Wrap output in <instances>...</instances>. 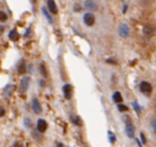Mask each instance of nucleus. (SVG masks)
<instances>
[{
    "instance_id": "f257e3e1",
    "label": "nucleus",
    "mask_w": 156,
    "mask_h": 147,
    "mask_svg": "<svg viewBox=\"0 0 156 147\" xmlns=\"http://www.w3.org/2000/svg\"><path fill=\"white\" fill-rule=\"evenodd\" d=\"M139 89H140L141 92L145 93V95H150L152 92V85L149 82L143 81L139 84Z\"/></svg>"
},
{
    "instance_id": "f03ea898",
    "label": "nucleus",
    "mask_w": 156,
    "mask_h": 147,
    "mask_svg": "<svg viewBox=\"0 0 156 147\" xmlns=\"http://www.w3.org/2000/svg\"><path fill=\"white\" fill-rule=\"evenodd\" d=\"M83 22L87 26H93L94 23H95V16L93 15V13L91 12H87V13L83 15Z\"/></svg>"
},
{
    "instance_id": "7ed1b4c3",
    "label": "nucleus",
    "mask_w": 156,
    "mask_h": 147,
    "mask_svg": "<svg viewBox=\"0 0 156 147\" xmlns=\"http://www.w3.org/2000/svg\"><path fill=\"white\" fill-rule=\"evenodd\" d=\"M29 84H30V77L29 76H24L20 81V90L22 92H26L27 89L29 87Z\"/></svg>"
},
{
    "instance_id": "20e7f679",
    "label": "nucleus",
    "mask_w": 156,
    "mask_h": 147,
    "mask_svg": "<svg viewBox=\"0 0 156 147\" xmlns=\"http://www.w3.org/2000/svg\"><path fill=\"white\" fill-rule=\"evenodd\" d=\"M83 6H85V9L89 10V11H96L98 10V5L94 0H86Z\"/></svg>"
},
{
    "instance_id": "39448f33",
    "label": "nucleus",
    "mask_w": 156,
    "mask_h": 147,
    "mask_svg": "<svg viewBox=\"0 0 156 147\" xmlns=\"http://www.w3.org/2000/svg\"><path fill=\"white\" fill-rule=\"evenodd\" d=\"M119 33L122 38H127L129 35V27L126 24H121L119 27Z\"/></svg>"
},
{
    "instance_id": "423d86ee",
    "label": "nucleus",
    "mask_w": 156,
    "mask_h": 147,
    "mask_svg": "<svg viewBox=\"0 0 156 147\" xmlns=\"http://www.w3.org/2000/svg\"><path fill=\"white\" fill-rule=\"evenodd\" d=\"M154 33H155V29H154L153 26H151V25H147V26L143 27V35H144L145 37L151 38L154 36Z\"/></svg>"
},
{
    "instance_id": "0eeeda50",
    "label": "nucleus",
    "mask_w": 156,
    "mask_h": 147,
    "mask_svg": "<svg viewBox=\"0 0 156 147\" xmlns=\"http://www.w3.org/2000/svg\"><path fill=\"white\" fill-rule=\"evenodd\" d=\"M32 111L35 114H41L42 113V105L40 103V101L37 99H33L32 100Z\"/></svg>"
},
{
    "instance_id": "6e6552de",
    "label": "nucleus",
    "mask_w": 156,
    "mask_h": 147,
    "mask_svg": "<svg viewBox=\"0 0 156 147\" xmlns=\"http://www.w3.org/2000/svg\"><path fill=\"white\" fill-rule=\"evenodd\" d=\"M37 131L41 132V133L45 132L46 129H47V123L42 118L39 119V120H37Z\"/></svg>"
},
{
    "instance_id": "1a4fd4ad",
    "label": "nucleus",
    "mask_w": 156,
    "mask_h": 147,
    "mask_svg": "<svg viewBox=\"0 0 156 147\" xmlns=\"http://www.w3.org/2000/svg\"><path fill=\"white\" fill-rule=\"evenodd\" d=\"M125 131H126V134H127L128 138H135V127H134V125H133L132 123H126Z\"/></svg>"
},
{
    "instance_id": "9d476101",
    "label": "nucleus",
    "mask_w": 156,
    "mask_h": 147,
    "mask_svg": "<svg viewBox=\"0 0 156 147\" xmlns=\"http://www.w3.org/2000/svg\"><path fill=\"white\" fill-rule=\"evenodd\" d=\"M63 93H64L65 99L69 100L72 98V85L71 84H65L63 86Z\"/></svg>"
},
{
    "instance_id": "9b49d317",
    "label": "nucleus",
    "mask_w": 156,
    "mask_h": 147,
    "mask_svg": "<svg viewBox=\"0 0 156 147\" xmlns=\"http://www.w3.org/2000/svg\"><path fill=\"white\" fill-rule=\"evenodd\" d=\"M47 9L49 10V12L56 14L58 12V9H57V5L54 0H47Z\"/></svg>"
},
{
    "instance_id": "f8f14e48",
    "label": "nucleus",
    "mask_w": 156,
    "mask_h": 147,
    "mask_svg": "<svg viewBox=\"0 0 156 147\" xmlns=\"http://www.w3.org/2000/svg\"><path fill=\"white\" fill-rule=\"evenodd\" d=\"M17 71H18V73H20V74L25 73V72L27 71V66H26V63H25L24 60H20V62H18Z\"/></svg>"
},
{
    "instance_id": "ddd939ff",
    "label": "nucleus",
    "mask_w": 156,
    "mask_h": 147,
    "mask_svg": "<svg viewBox=\"0 0 156 147\" xmlns=\"http://www.w3.org/2000/svg\"><path fill=\"white\" fill-rule=\"evenodd\" d=\"M112 99L115 103H122V102H123V98H122V95H121L120 91H115V92H113Z\"/></svg>"
},
{
    "instance_id": "4468645a",
    "label": "nucleus",
    "mask_w": 156,
    "mask_h": 147,
    "mask_svg": "<svg viewBox=\"0 0 156 147\" xmlns=\"http://www.w3.org/2000/svg\"><path fill=\"white\" fill-rule=\"evenodd\" d=\"M9 38L12 40V41H17L18 38H20V35H18V32L15 30V29H13V30L10 31V33H9Z\"/></svg>"
},
{
    "instance_id": "2eb2a0df",
    "label": "nucleus",
    "mask_w": 156,
    "mask_h": 147,
    "mask_svg": "<svg viewBox=\"0 0 156 147\" xmlns=\"http://www.w3.org/2000/svg\"><path fill=\"white\" fill-rule=\"evenodd\" d=\"M42 12H43V14L45 15V17H46V20L48 21V23H49V24H52V22H54V21H52V17L49 14V12L47 11V9H45V7L42 8Z\"/></svg>"
},
{
    "instance_id": "dca6fc26",
    "label": "nucleus",
    "mask_w": 156,
    "mask_h": 147,
    "mask_svg": "<svg viewBox=\"0 0 156 147\" xmlns=\"http://www.w3.org/2000/svg\"><path fill=\"white\" fill-rule=\"evenodd\" d=\"M71 120L74 125L76 126H80L81 125V119L79 116H71Z\"/></svg>"
},
{
    "instance_id": "f3484780",
    "label": "nucleus",
    "mask_w": 156,
    "mask_h": 147,
    "mask_svg": "<svg viewBox=\"0 0 156 147\" xmlns=\"http://www.w3.org/2000/svg\"><path fill=\"white\" fill-rule=\"evenodd\" d=\"M13 90H14V85H9V86H8L7 88L5 89V97H9V96L11 95L12 92H13Z\"/></svg>"
},
{
    "instance_id": "a211bd4d",
    "label": "nucleus",
    "mask_w": 156,
    "mask_h": 147,
    "mask_svg": "<svg viewBox=\"0 0 156 147\" xmlns=\"http://www.w3.org/2000/svg\"><path fill=\"white\" fill-rule=\"evenodd\" d=\"M8 20V15L3 11H0V23L5 22Z\"/></svg>"
},
{
    "instance_id": "6ab92c4d",
    "label": "nucleus",
    "mask_w": 156,
    "mask_h": 147,
    "mask_svg": "<svg viewBox=\"0 0 156 147\" xmlns=\"http://www.w3.org/2000/svg\"><path fill=\"white\" fill-rule=\"evenodd\" d=\"M132 104H133V106H134V108H135V111H136L137 114H140L141 108H140V106L138 105V103H137L136 101H133V102H132Z\"/></svg>"
},
{
    "instance_id": "aec40b11",
    "label": "nucleus",
    "mask_w": 156,
    "mask_h": 147,
    "mask_svg": "<svg viewBox=\"0 0 156 147\" xmlns=\"http://www.w3.org/2000/svg\"><path fill=\"white\" fill-rule=\"evenodd\" d=\"M118 108H119V111H121V112H127L128 111L127 106L123 105V104H121V103H118Z\"/></svg>"
},
{
    "instance_id": "412c9836",
    "label": "nucleus",
    "mask_w": 156,
    "mask_h": 147,
    "mask_svg": "<svg viewBox=\"0 0 156 147\" xmlns=\"http://www.w3.org/2000/svg\"><path fill=\"white\" fill-rule=\"evenodd\" d=\"M108 135H109V141H110V143L111 144H113V143L115 142V135L110 131L108 132Z\"/></svg>"
},
{
    "instance_id": "4be33fe9",
    "label": "nucleus",
    "mask_w": 156,
    "mask_h": 147,
    "mask_svg": "<svg viewBox=\"0 0 156 147\" xmlns=\"http://www.w3.org/2000/svg\"><path fill=\"white\" fill-rule=\"evenodd\" d=\"M123 120H124V123H125V125H126V123H132V118H130V116H128V115H124Z\"/></svg>"
},
{
    "instance_id": "5701e85b",
    "label": "nucleus",
    "mask_w": 156,
    "mask_h": 147,
    "mask_svg": "<svg viewBox=\"0 0 156 147\" xmlns=\"http://www.w3.org/2000/svg\"><path fill=\"white\" fill-rule=\"evenodd\" d=\"M74 11H75V12H80V11H81V8H80V6H79V5H77V3H76V5L74 6Z\"/></svg>"
},
{
    "instance_id": "b1692460",
    "label": "nucleus",
    "mask_w": 156,
    "mask_h": 147,
    "mask_svg": "<svg viewBox=\"0 0 156 147\" xmlns=\"http://www.w3.org/2000/svg\"><path fill=\"white\" fill-rule=\"evenodd\" d=\"M25 125H26V127H30L31 126V121H30V119L29 118H25Z\"/></svg>"
},
{
    "instance_id": "393cba45",
    "label": "nucleus",
    "mask_w": 156,
    "mask_h": 147,
    "mask_svg": "<svg viewBox=\"0 0 156 147\" xmlns=\"http://www.w3.org/2000/svg\"><path fill=\"white\" fill-rule=\"evenodd\" d=\"M152 129H153V132H156V126H155V119H152Z\"/></svg>"
},
{
    "instance_id": "a878e982",
    "label": "nucleus",
    "mask_w": 156,
    "mask_h": 147,
    "mask_svg": "<svg viewBox=\"0 0 156 147\" xmlns=\"http://www.w3.org/2000/svg\"><path fill=\"white\" fill-rule=\"evenodd\" d=\"M140 136H141V140H142V144H145L147 143V140H145V138H144V134L141 132L140 133Z\"/></svg>"
},
{
    "instance_id": "bb28decb",
    "label": "nucleus",
    "mask_w": 156,
    "mask_h": 147,
    "mask_svg": "<svg viewBox=\"0 0 156 147\" xmlns=\"http://www.w3.org/2000/svg\"><path fill=\"white\" fill-rule=\"evenodd\" d=\"M3 115H5V110H3V108L0 106V117L3 116Z\"/></svg>"
},
{
    "instance_id": "cd10ccee",
    "label": "nucleus",
    "mask_w": 156,
    "mask_h": 147,
    "mask_svg": "<svg viewBox=\"0 0 156 147\" xmlns=\"http://www.w3.org/2000/svg\"><path fill=\"white\" fill-rule=\"evenodd\" d=\"M127 8H128L127 5L124 6V7H123V11H122V12H123V13H126V11H127Z\"/></svg>"
},
{
    "instance_id": "c85d7f7f",
    "label": "nucleus",
    "mask_w": 156,
    "mask_h": 147,
    "mask_svg": "<svg viewBox=\"0 0 156 147\" xmlns=\"http://www.w3.org/2000/svg\"><path fill=\"white\" fill-rule=\"evenodd\" d=\"M3 31H5V28H3V26H1V25H0V36L2 35Z\"/></svg>"
}]
</instances>
